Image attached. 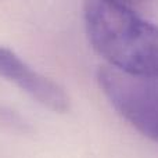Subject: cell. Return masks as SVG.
Listing matches in <instances>:
<instances>
[{
  "mask_svg": "<svg viewBox=\"0 0 158 158\" xmlns=\"http://www.w3.org/2000/svg\"><path fill=\"white\" fill-rule=\"evenodd\" d=\"M92 47L108 67L158 79V27L118 0H83Z\"/></svg>",
  "mask_w": 158,
  "mask_h": 158,
  "instance_id": "1",
  "label": "cell"
},
{
  "mask_svg": "<svg viewBox=\"0 0 158 158\" xmlns=\"http://www.w3.org/2000/svg\"><path fill=\"white\" fill-rule=\"evenodd\" d=\"M103 94L137 132L158 143V79L100 67L96 75Z\"/></svg>",
  "mask_w": 158,
  "mask_h": 158,
  "instance_id": "2",
  "label": "cell"
},
{
  "mask_svg": "<svg viewBox=\"0 0 158 158\" xmlns=\"http://www.w3.org/2000/svg\"><path fill=\"white\" fill-rule=\"evenodd\" d=\"M0 78H4L6 81L14 83L44 108L60 114L69 110V96L63 86L47 78L46 75L38 72L10 49L2 46Z\"/></svg>",
  "mask_w": 158,
  "mask_h": 158,
  "instance_id": "3",
  "label": "cell"
},
{
  "mask_svg": "<svg viewBox=\"0 0 158 158\" xmlns=\"http://www.w3.org/2000/svg\"><path fill=\"white\" fill-rule=\"evenodd\" d=\"M0 125L11 129V131H27V123L15 111L8 107L0 106Z\"/></svg>",
  "mask_w": 158,
  "mask_h": 158,
  "instance_id": "4",
  "label": "cell"
}]
</instances>
